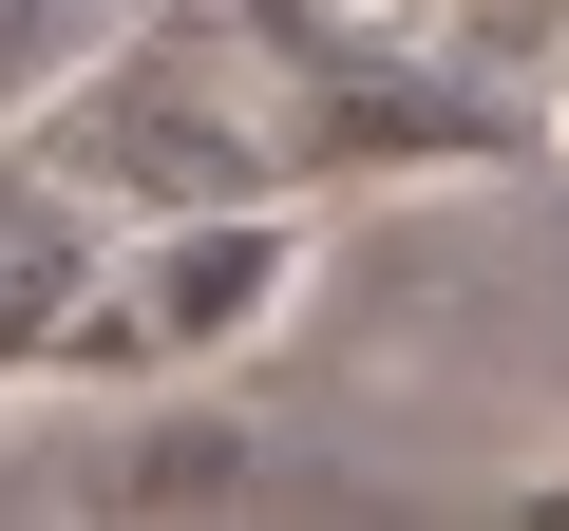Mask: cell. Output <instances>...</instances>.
I'll return each mask as SVG.
<instances>
[{
	"instance_id": "1",
	"label": "cell",
	"mask_w": 569,
	"mask_h": 531,
	"mask_svg": "<svg viewBox=\"0 0 569 531\" xmlns=\"http://www.w3.org/2000/svg\"><path fill=\"white\" fill-rule=\"evenodd\" d=\"M58 304H77V209L58 190H0V361H20Z\"/></svg>"
},
{
	"instance_id": "2",
	"label": "cell",
	"mask_w": 569,
	"mask_h": 531,
	"mask_svg": "<svg viewBox=\"0 0 569 531\" xmlns=\"http://www.w3.org/2000/svg\"><path fill=\"white\" fill-rule=\"evenodd\" d=\"M77 39H96V0H0V96L77 77Z\"/></svg>"
}]
</instances>
